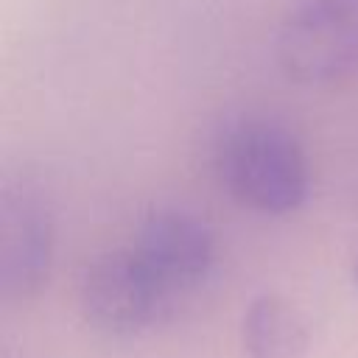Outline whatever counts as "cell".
<instances>
[{
    "label": "cell",
    "instance_id": "4",
    "mask_svg": "<svg viewBox=\"0 0 358 358\" xmlns=\"http://www.w3.org/2000/svg\"><path fill=\"white\" fill-rule=\"evenodd\" d=\"M78 302L84 319L95 330L106 336H131L159 322L171 296L148 277L126 246L98 255L84 268Z\"/></svg>",
    "mask_w": 358,
    "mask_h": 358
},
{
    "label": "cell",
    "instance_id": "7",
    "mask_svg": "<svg viewBox=\"0 0 358 358\" xmlns=\"http://www.w3.org/2000/svg\"><path fill=\"white\" fill-rule=\"evenodd\" d=\"M350 277H352V282H355V288H358V255L352 257V266H350Z\"/></svg>",
    "mask_w": 358,
    "mask_h": 358
},
{
    "label": "cell",
    "instance_id": "5",
    "mask_svg": "<svg viewBox=\"0 0 358 358\" xmlns=\"http://www.w3.org/2000/svg\"><path fill=\"white\" fill-rule=\"evenodd\" d=\"M129 249L148 277L173 299L207 277L215 238L204 218L179 207H157L140 221Z\"/></svg>",
    "mask_w": 358,
    "mask_h": 358
},
{
    "label": "cell",
    "instance_id": "2",
    "mask_svg": "<svg viewBox=\"0 0 358 358\" xmlns=\"http://www.w3.org/2000/svg\"><path fill=\"white\" fill-rule=\"evenodd\" d=\"M274 62L294 84L322 87L358 73V0H294L274 31Z\"/></svg>",
    "mask_w": 358,
    "mask_h": 358
},
{
    "label": "cell",
    "instance_id": "6",
    "mask_svg": "<svg viewBox=\"0 0 358 358\" xmlns=\"http://www.w3.org/2000/svg\"><path fill=\"white\" fill-rule=\"evenodd\" d=\"M241 347L246 358H302L308 350L305 319L288 299L263 294L243 313Z\"/></svg>",
    "mask_w": 358,
    "mask_h": 358
},
{
    "label": "cell",
    "instance_id": "3",
    "mask_svg": "<svg viewBox=\"0 0 358 358\" xmlns=\"http://www.w3.org/2000/svg\"><path fill=\"white\" fill-rule=\"evenodd\" d=\"M53 263V213L42 187L6 179L0 190V294L11 302L31 299L48 282Z\"/></svg>",
    "mask_w": 358,
    "mask_h": 358
},
{
    "label": "cell",
    "instance_id": "1",
    "mask_svg": "<svg viewBox=\"0 0 358 358\" xmlns=\"http://www.w3.org/2000/svg\"><path fill=\"white\" fill-rule=\"evenodd\" d=\"M213 165L221 187L255 213L285 215L308 199V154L299 137L274 117L229 120L215 137Z\"/></svg>",
    "mask_w": 358,
    "mask_h": 358
}]
</instances>
